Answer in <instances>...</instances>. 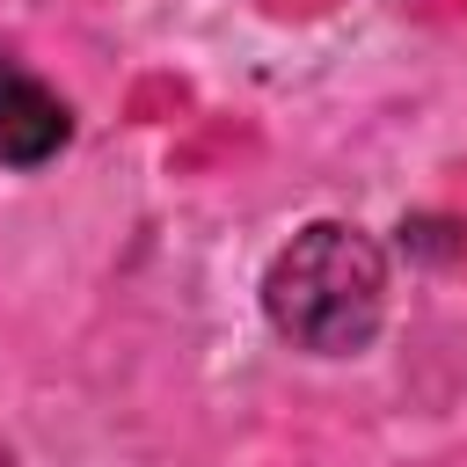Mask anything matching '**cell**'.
<instances>
[{
    "mask_svg": "<svg viewBox=\"0 0 467 467\" xmlns=\"http://www.w3.org/2000/svg\"><path fill=\"white\" fill-rule=\"evenodd\" d=\"M263 314L270 328L306 358H350L379 336L387 314V255L350 219L299 226L270 270H263Z\"/></svg>",
    "mask_w": 467,
    "mask_h": 467,
    "instance_id": "cell-1",
    "label": "cell"
},
{
    "mask_svg": "<svg viewBox=\"0 0 467 467\" xmlns=\"http://www.w3.org/2000/svg\"><path fill=\"white\" fill-rule=\"evenodd\" d=\"M73 139V109L58 88H44L22 58L0 51V161L7 168H44Z\"/></svg>",
    "mask_w": 467,
    "mask_h": 467,
    "instance_id": "cell-2",
    "label": "cell"
}]
</instances>
